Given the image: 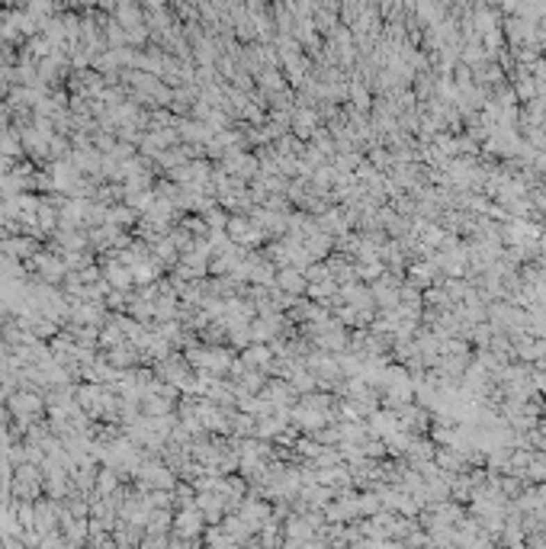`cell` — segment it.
Instances as JSON below:
<instances>
[{
	"mask_svg": "<svg viewBox=\"0 0 546 549\" xmlns=\"http://www.w3.org/2000/svg\"><path fill=\"white\" fill-rule=\"evenodd\" d=\"M261 399L267 401L273 411H289V408H293L296 392L289 389V383H286V379H267V385H264V392H261Z\"/></svg>",
	"mask_w": 546,
	"mask_h": 549,
	"instance_id": "1",
	"label": "cell"
},
{
	"mask_svg": "<svg viewBox=\"0 0 546 549\" xmlns=\"http://www.w3.org/2000/svg\"><path fill=\"white\" fill-rule=\"evenodd\" d=\"M277 286L280 292H286V296H293V299H299V296H305V289H309V280H305L303 270H296V266H283V270H277Z\"/></svg>",
	"mask_w": 546,
	"mask_h": 549,
	"instance_id": "2",
	"label": "cell"
},
{
	"mask_svg": "<svg viewBox=\"0 0 546 549\" xmlns=\"http://www.w3.org/2000/svg\"><path fill=\"white\" fill-rule=\"evenodd\" d=\"M241 363L248 369H257V373L270 376V369H273V350H270V344H251L241 353Z\"/></svg>",
	"mask_w": 546,
	"mask_h": 549,
	"instance_id": "3",
	"label": "cell"
},
{
	"mask_svg": "<svg viewBox=\"0 0 546 549\" xmlns=\"http://www.w3.org/2000/svg\"><path fill=\"white\" fill-rule=\"evenodd\" d=\"M10 408H13L17 415H35V411H42L45 408V401H42V395H35V392L19 389V392L10 395Z\"/></svg>",
	"mask_w": 546,
	"mask_h": 549,
	"instance_id": "4",
	"label": "cell"
},
{
	"mask_svg": "<svg viewBox=\"0 0 546 549\" xmlns=\"http://www.w3.org/2000/svg\"><path fill=\"white\" fill-rule=\"evenodd\" d=\"M303 244H305V250L312 254V260H321V257H328V254H331V248H335V238L315 228V232H312Z\"/></svg>",
	"mask_w": 546,
	"mask_h": 549,
	"instance_id": "5",
	"label": "cell"
},
{
	"mask_svg": "<svg viewBox=\"0 0 546 549\" xmlns=\"http://www.w3.org/2000/svg\"><path fill=\"white\" fill-rule=\"evenodd\" d=\"M286 383H289V389H293L299 399H303V395H312V392H315V385H319V383H315V376H312L305 366H299V369H296V373L289 376Z\"/></svg>",
	"mask_w": 546,
	"mask_h": 549,
	"instance_id": "6",
	"label": "cell"
},
{
	"mask_svg": "<svg viewBox=\"0 0 546 549\" xmlns=\"http://www.w3.org/2000/svg\"><path fill=\"white\" fill-rule=\"evenodd\" d=\"M132 280H135L132 270L119 266L116 260H109V264H106V283L109 286H116V289H129V286H132Z\"/></svg>",
	"mask_w": 546,
	"mask_h": 549,
	"instance_id": "7",
	"label": "cell"
},
{
	"mask_svg": "<svg viewBox=\"0 0 546 549\" xmlns=\"http://www.w3.org/2000/svg\"><path fill=\"white\" fill-rule=\"evenodd\" d=\"M135 360H138V353H135L132 344H119V347L109 350V363L113 366H132Z\"/></svg>",
	"mask_w": 546,
	"mask_h": 549,
	"instance_id": "8",
	"label": "cell"
},
{
	"mask_svg": "<svg viewBox=\"0 0 546 549\" xmlns=\"http://www.w3.org/2000/svg\"><path fill=\"white\" fill-rule=\"evenodd\" d=\"M202 222H206L209 232H225L228 216H225V209H222V206H212L209 212H202Z\"/></svg>",
	"mask_w": 546,
	"mask_h": 549,
	"instance_id": "9",
	"label": "cell"
},
{
	"mask_svg": "<svg viewBox=\"0 0 546 549\" xmlns=\"http://www.w3.org/2000/svg\"><path fill=\"white\" fill-rule=\"evenodd\" d=\"M0 93H3V81H0Z\"/></svg>",
	"mask_w": 546,
	"mask_h": 549,
	"instance_id": "10",
	"label": "cell"
}]
</instances>
